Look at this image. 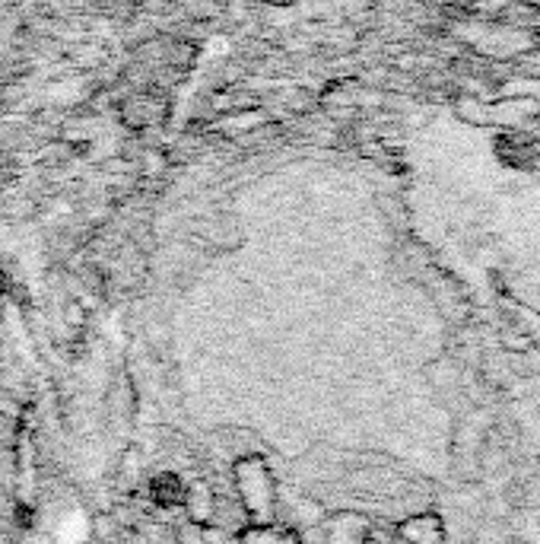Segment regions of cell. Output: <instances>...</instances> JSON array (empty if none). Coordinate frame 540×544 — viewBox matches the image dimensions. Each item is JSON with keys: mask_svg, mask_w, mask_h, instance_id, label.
<instances>
[{"mask_svg": "<svg viewBox=\"0 0 540 544\" xmlns=\"http://www.w3.org/2000/svg\"><path fill=\"white\" fill-rule=\"evenodd\" d=\"M232 487L248 522H273V519H277L280 490H277V478H273L264 455L258 452L235 455Z\"/></svg>", "mask_w": 540, "mask_h": 544, "instance_id": "1", "label": "cell"}, {"mask_svg": "<svg viewBox=\"0 0 540 544\" xmlns=\"http://www.w3.org/2000/svg\"><path fill=\"white\" fill-rule=\"evenodd\" d=\"M184 487H188V484H184L175 471H159L156 478L150 480V497H152V503H156V506L172 509V506H182Z\"/></svg>", "mask_w": 540, "mask_h": 544, "instance_id": "6", "label": "cell"}, {"mask_svg": "<svg viewBox=\"0 0 540 544\" xmlns=\"http://www.w3.org/2000/svg\"><path fill=\"white\" fill-rule=\"evenodd\" d=\"M64 315H67V321L70 325H83V321H86V309L80 306V302H67V309H64Z\"/></svg>", "mask_w": 540, "mask_h": 544, "instance_id": "7", "label": "cell"}, {"mask_svg": "<svg viewBox=\"0 0 540 544\" xmlns=\"http://www.w3.org/2000/svg\"><path fill=\"white\" fill-rule=\"evenodd\" d=\"M235 544H302V535L292 525L245 522L235 531Z\"/></svg>", "mask_w": 540, "mask_h": 544, "instance_id": "4", "label": "cell"}, {"mask_svg": "<svg viewBox=\"0 0 540 544\" xmlns=\"http://www.w3.org/2000/svg\"><path fill=\"white\" fill-rule=\"evenodd\" d=\"M267 4H290V0H267Z\"/></svg>", "mask_w": 540, "mask_h": 544, "instance_id": "8", "label": "cell"}, {"mask_svg": "<svg viewBox=\"0 0 540 544\" xmlns=\"http://www.w3.org/2000/svg\"><path fill=\"white\" fill-rule=\"evenodd\" d=\"M398 538L400 544H442L445 529L442 519L426 512V516H410L398 525Z\"/></svg>", "mask_w": 540, "mask_h": 544, "instance_id": "5", "label": "cell"}, {"mask_svg": "<svg viewBox=\"0 0 540 544\" xmlns=\"http://www.w3.org/2000/svg\"><path fill=\"white\" fill-rule=\"evenodd\" d=\"M368 529L372 522L359 512H334V516H324L321 522L324 544H362Z\"/></svg>", "mask_w": 540, "mask_h": 544, "instance_id": "3", "label": "cell"}, {"mask_svg": "<svg viewBox=\"0 0 540 544\" xmlns=\"http://www.w3.org/2000/svg\"><path fill=\"white\" fill-rule=\"evenodd\" d=\"M184 516L194 529H210L216 522V509H220V499H216L213 487L207 480H194V484L184 487Z\"/></svg>", "mask_w": 540, "mask_h": 544, "instance_id": "2", "label": "cell"}]
</instances>
